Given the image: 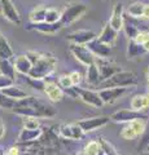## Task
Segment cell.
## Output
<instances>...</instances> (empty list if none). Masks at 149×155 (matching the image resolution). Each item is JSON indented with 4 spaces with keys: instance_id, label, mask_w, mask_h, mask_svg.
<instances>
[{
    "instance_id": "49",
    "label": "cell",
    "mask_w": 149,
    "mask_h": 155,
    "mask_svg": "<svg viewBox=\"0 0 149 155\" xmlns=\"http://www.w3.org/2000/svg\"><path fill=\"white\" fill-rule=\"evenodd\" d=\"M148 94H149V84H148Z\"/></svg>"
},
{
    "instance_id": "50",
    "label": "cell",
    "mask_w": 149,
    "mask_h": 155,
    "mask_svg": "<svg viewBox=\"0 0 149 155\" xmlns=\"http://www.w3.org/2000/svg\"><path fill=\"white\" fill-rule=\"evenodd\" d=\"M147 151H149V146H148V147H147Z\"/></svg>"
},
{
    "instance_id": "29",
    "label": "cell",
    "mask_w": 149,
    "mask_h": 155,
    "mask_svg": "<svg viewBox=\"0 0 149 155\" xmlns=\"http://www.w3.org/2000/svg\"><path fill=\"white\" fill-rule=\"evenodd\" d=\"M61 21V12L55 8H47L46 21L47 23H59Z\"/></svg>"
},
{
    "instance_id": "4",
    "label": "cell",
    "mask_w": 149,
    "mask_h": 155,
    "mask_svg": "<svg viewBox=\"0 0 149 155\" xmlns=\"http://www.w3.org/2000/svg\"><path fill=\"white\" fill-rule=\"evenodd\" d=\"M87 12V7L80 2H75L69 4L68 7H65V9L61 12V25L62 26H69L71 23H74L75 21L83 16Z\"/></svg>"
},
{
    "instance_id": "34",
    "label": "cell",
    "mask_w": 149,
    "mask_h": 155,
    "mask_svg": "<svg viewBox=\"0 0 149 155\" xmlns=\"http://www.w3.org/2000/svg\"><path fill=\"white\" fill-rule=\"evenodd\" d=\"M57 84L60 85V88L64 91V92H65V91H68V89H70V88H73V87H74V84H73V81H71V78H70L69 74L61 75V76L59 78V81H57Z\"/></svg>"
},
{
    "instance_id": "8",
    "label": "cell",
    "mask_w": 149,
    "mask_h": 155,
    "mask_svg": "<svg viewBox=\"0 0 149 155\" xmlns=\"http://www.w3.org/2000/svg\"><path fill=\"white\" fill-rule=\"evenodd\" d=\"M74 89H75L79 98L87 105L93 106V107H101V106L104 105L101 97H100V94H99V92L92 91V89L80 88V87H78V85L74 87Z\"/></svg>"
},
{
    "instance_id": "43",
    "label": "cell",
    "mask_w": 149,
    "mask_h": 155,
    "mask_svg": "<svg viewBox=\"0 0 149 155\" xmlns=\"http://www.w3.org/2000/svg\"><path fill=\"white\" fill-rule=\"evenodd\" d=\"M143 18L149 19V4H145V8H144V14H143Z\"/></svg>"
},
{
    "instance_id": "7",
    "label": "cell",
    "mask_w": 149,
    "mask_h": 155,
    "mask_svg": "<svg viewBox=\"0 0 149 155\" xmlns=\"http://www.w3.org/2000/svg\"><path fill=\"white\" fill-rule=\"evenodd\" d=\"M95 64L97 65L99 71H100V78H101V83L105 80H108L109 78H112L114 74L121 71V66L117 64L109 61L108 58H96Z\"/></svg>"
},
{
    "instance_id": "41",
    "label": "cell",
    "mask_w": 149,
    "mask_h": 155,
    "mask_svg": "<svg viewBox=\"0 0 149 155\" xmlns=\"http://www.w3.org/2000/svg\"><path fill=\"white\" fill-rule=\"evenodd\" d=\"M69 75H70V78H71V81H73L74 87L78 85V84L80 83V81H82V78H83L79 71H73V72H70Z\"/></svg>"
},
{
    "instance_id": "1",
    "label": "cell",
    "mask_w": 149,
    "mask_h": 155,
    "mask_svg": "<svg viewBox=\"0 0 149 155\" xmlns=\"http://www.w3.org/2000/svg\"><path fill=\"white\" fill-rule=\"evenodd\" d=\"M21 116H32V118H53L56 115V110L36 97L27 96L16 102V106L12 110Z\"/></svg>"
},
{
    "instance_id": "28",
    "label": "cell",
    "mask_w": 149,
    "mask_h": 155,
    "mask_svg": "<svg viewBox=\"0 0 149 155\" xmlns=\"http://www.w3.org/2000/svg\"><path fill=\"white\" fill-rule=\"evenodd\" d=\"M144 8H145V4L144 3L135 2V3H132L131 5L128 7L127 12H128L130 16L134 17V18H140V17H143V14H144Z\"/></svg>"
},
{
    "instance_id": "16",
    "label": "cell",
    "mask_w": 149,
    "mask_h": 155,
    "mask_svg": "<svg viewBox=\"0 0 149 155\" xmlns=\"http://www.w3.org/2000/svg\"><path fill=\"white\" fill-rule=\"evenodd\" d=\"M60 134L64 138L74 140L75 141V140H80L83 137L84 132L78 125V123L76 124H64V125H61V128H60Z\"/></svg>"
},
{
    "instance_id": "32",
    "label": "cell",
    "mask_w": 149,
    "mask_h": 155,
    "mask_svg": "<svg viewBox=\"0 0 149 155\" xmlns=\"http://www.w3.org/2000/svg\"><path fill=\"white\" fill-rule=\"evenodd\" d=\"M22 124L25 129H39L40 128V123L38 118H32V116H25L22 119Z\"/></svg>"
},
{
    "instance_id": "30",
    "label": "cell",
    "mask_w": 149,
    "mask_h": 155,
    "mask_svg": "<svg viewBox=\"0 0 149 155\" xmlns=\"http://www.w3.org/2000/svg\"><path fill=\"white\" fill-rule=\"evenodd\" d=\"M83 153L86 155H100L101 154V146H100L99 141H90L84 146Z\"/></svg>"
},
{
    "instance_id": "10",
    "label": "cell",
    "mask_w": 149,
    "mask_h": 155,
    "mask_svg": "<svg viewBox=\"0 0 149 155\" xmlns=\"http://www.w3.org/2000/svg\"><path fill=\"white\" fill-rule=\"evenodd\" d=\"M97 38L92 30H76L68 35V40L75 45H87L90 41Z\"/></svg>"
},
{
    "instance_id": "31",
    "label": "cell",
    "mask_w": 149,
    "mask_h": 155,
    "mask_svg": "<svg viewBox=\"0 0 149 155\" xmlns=\"http://www.w3.org/2000/svg\"><path fill=\"white\" fill-rule=\"evenodd\" d=\"M16 102L12 98H9L8 96H5L0 91V109H4V110H13L14 106H16Z\"/></svg>"
},
{
    "instance_id": "44",
    "label": "cell",
    "mask_w": 149,
    "mask_h": 155,
    "mask_svg": "<svg viewBox=\"0 0 149 155\" xmlns=\"http://www.w3.org/2000/svg\"><path fill=\"white\" fill-rule=\"evenodd\" d=\"M143 47L145 48V51H147V52L149 53V40H147L145 43H144V44H143Z\"/></svg>"
},
{
    "instance_id": "15",
    "label": "cell",
    "mask_w": 149,
    "mask_h": 155,
    "mask_svg": "<svg viewBox=\"0 0 149 155\" xmlns=\"http://www.w3.org/2000/svg\"><path fill=\"white\" fill-rule=\"evenodd\" d=\"M127 89L128 88H103L99 91V94L104 104H113L114 101L121 98Z\"/></svg>"
},
{
    "instance_id": "24",
    "label": "cell",
    "mask_w": 149,
    "mask_h": 155,
    "mask_svg": "<svg viewBox=\"0 0 149 155\" xmlns=\"http://www.w3.org/2000/svg\"><path fill=\"white\" fill-rule=\"evenodd\" d=\"M2 92H3V93L5 94V96H8L9 98H12V100H14V101H20V100L26 98V97H27L26 92L23 91L21 87H18V85H16V84H13V85H11V87H8V88L3 89Z\"/></svg>"
},
{
    "instance_id": "21",
    "label": "cell",
    "mask_w": 149,
    "mask_h": 155,
    "mask_svg": "<svg viewBox=\"0 0 149 155\" xmlns=\"http://www.w3.org/2000/svg\"><path fill=\"white\" fill-rule=\"evenodd\" d=\"M43 134V130L39 129H25L23 128L18 134V141L20 142H32L39 140Z\"/></svg>"
},
{
    "instance_id": "22",
    "label": "cell",
    "mask_w": 149,
    "mask_h": 155,
    "mask_svg": "<svg viewBox=\"0 0 149 155\" xmlns=\"http://www.w3.org/2000/svg\"><path fill=\"white\" fill-rule=\"evenodd\" d=\"M149 107V94H135L131 98V109L135 111H143Z\"/></svg>"
},
{
    "instance_id": "12",
    "label": "cell",
    "mask_w": 149,
    "mask_h": 155,
    "mask_svg": "<svg viewBox=\"0 0 149 155\" xmlns=\"http://www.w3.org/2000/svg\"><path fill=\"white\" fill-rule=\"evenodd\" d=\"M64 27L61 25V22L59 23H47V22H40V23H29L26 26L27 30H34L38 32L46 34V35H55L59 32L61 28Z\"/></svg>"
},
{
    "instance_id": "25",
    "label": "cell",
    "mask_w": 149,
    "mask_h": 155,
    "mask_svg": "<svg viewBox=\"0 0 149 155\" xmlns=\"http://www.w3.org/2000/svg\"><path fill=\"white\" fill-rule=\"evenodd\" d=\"M16 67L12 60H0V75H4L9 79L14 80L16 78Z\"/></svg>"
},
{
    "instance_id": "47",
    "label": "cell",
    "mask_w": 149,
    "mask_h": 155,
    "mask_svg": "<svg viewBox=\"0 0 149 155\" xmlns=\"http://www.w3.org/2000/svg\"><path fill=\"white\" fill-rule=\"evenodd\" d=\"M0 16H2V4H0Z\"/></svg>"
},
{
    "instance_id": "5",
    "label": "cell",
    "mask_w": 149,
    "mask_h": 155,
    "mask_svg": "<svg viewBox=\"0 0 149 155\" xmlns=\"http://www.w3.org/2000/svg\"><path fill=\"white\" fill-rule=\"evenodd\" d=\"M139 119H148V115L141 113V111H135L132 109H123V110H118L110 116V120H113L115 123H124L128 124L134 122V120H139Z\"/></svg>"
},
{
    "instance_id": "45",
    "label": "cell",
    "mask_w": 149,
    "mask_h": 155,
    "mask_svg": "<svg viewBox=\"0 0 149 155\" xmlns=\"http://www.w3.org/2000/svg\"><path fill=\"white\" fill-rule=\"evenodd\" d=\"M147 78H148V81H149V66H148V70H147Z\"/></svg>"
},
{
    "instance_id": "17",
    "label": "cell",
    "mask_w": 149,
    "mask_h": 155,
    "mask_svg": "<svg viewBox=\"0 0 149 155\" xmlns=\"http://www.w3.org/2000/svg\"><path fill=\"white\" fill-rule=\"evenodd\" d=\"M44 93L47 94V97L53 102H59L64 97V91L60 88V85L55 83V81H47L46 88H44Z\"/></svg>"
},
{
    "instance_id": "27",
    "label": "cell",
    "mask_w": 149,
    "mask_h": 155,
    "mask_svg": "<svg viewBox=\"0 0 149 155\" xmlns=\"http://www.w3.org/2000/svg\"><path fill=\"white\" fill-rule=\"evenodd\" d=\"M46 13H47V7L39 5L34 8L29 14V19H30V23H40L46 21Z\"/></svg>"
},
{
    "instance_id": "37",
    "label": "cell",
    "mask_w": 149,
    "mask_h": 155,
    "mask_svg": "<svg viewBox=\"0 0 149 155\" xmlns=\"http://www.w3.org/2000/svg\"><path fill=\"white\" fill-rule=\"evenodd\" d=\"M121 136H122L123 138H126V140H134V138L137 137L136 132L134 130V128H132L130 124H126V125L123 127L122 132H121Z\"/></svg>"
},
{
    "instance_id": "23",
    "label": "cell",
    "mask_w": 149,
    "mask_h": 155,
    "mask_svg": "<svg viewBox=\"0 0 149 155\" xmlns=\"http://www.w3.org/2000/svg\"><path fill=\"white\" fill-rule=\"evenodd\" d=\"M86 81L91 85H97L101 84V78H100V71L96 64H92L87 67V72H86Z\"/></svg>"
},
{
    "instance_id": "33",
    "label": "cell",
    "mask_w": 149,
    "mask_h": 155,
    "mask_svg": "<svg viewBox=\"0 0 149 155\" xmlns=\"http://www.w3.org/2000/svg\"><path fill=\"white\" fill-rule=\"evenodd\" d=\"M123 30H124V32H126V35L128 36L130 40H135L136 36H137V34L140 32V30H139V28L135 25H132V23H128L126 21H124Z\"/></svg>"
},
{
    "instance_id": "36",
    "label": "cell",
    "mask_w": 149,
    "mask_h": 155,
    "mask_svg": "<svg viewBox=\"0 0 149 155\" xmlns=\"http://www.w3.org/2000/svg\"><path fill=\"white\" fill-rule=\"evenodd\" d=\"M27 83L30 84L34 89H36V91H43V92H44V88H46L47 81H46L44 79H32V78H29V76H27Z\"/></svg>"
},
{
    "instance_id": "40",
    "label": "cell",
    "mask_w": 149,
    "mask_h": 155,
    "mask_svg": "<svg viewBox=\"0 0 149 155\" xmlns=\"http://www.w3.org/2000/svg\"><path fill=\"white\" fill-rule=\"evenodd\" d=\"M147 40H149V31H140L137 34V36L135 39V41L139 43V44H144Z\"/></svg>"
},
{
    "instance_id": "2",
    "label": "cell",
    "mask_w": 149,
    "mask_h": 155,
    "mask_svg": "<svg viewBox=\"0 0 149 155\" xmlns=\"http://www.w3.org/2000/svg\"><path fill=\"white\" fill-rule=\"evenodd\" d=\"M29 60L32 64V69L29 74V78L32 79H44L49 76L55 71L57 60L51 53H42V52H34L30 51L26 53Z\"/></svg>"
},
{
    "instance_id": "13",
    "label": "cell",
    "mask_w": 149,
    "mask_h": 155,
    "mask_svg": "<svg viewBox=\"0 0 149 155\" xmlns=\"http://www.w3.org/2000/svg\"><path fill=\"white\" fill-rule=\"evenodd\" d=\"M86 47H87L88 49L92 52V54L96 58H109L110 53H112V47L101 43L97 38L93 39L92 41H90Z\"/></svg>"
},
{
    "instance_id": "48",
    "label": "cell",
    "mask_w": 149,
    "mask_h": 155,
    "mask_svg": "<svg viewBox=\"0 0 149 155\" xmlns=\"http://www.w3.org/2000/svg\"><path fill=\"white\" fill-rule=\"evenodd\" d=\"M78 155H86V154H84V153H83V151H82V153H79V154H78Z\"/></svg>"
},
{
    "instance_id": "19",
    "label": "cell",
    "mask_w": 149,
    "mask_h": 155,
    "mask_svg": "<svg viewBox=\"0 0 149 155\" xmlns=\"http://www.w3.org/2000/svg\"><path fill=\"white\" fill-rule=\"evenodd\" d=\"M14 67H16L17 72L29 76V74H30V71L32 69V64L26 54H21L14 58Z\"/></svg>"
},
{
    "instance_id": "42",
    "label": "cell",
    "mask_w": 149,
    "mask_h": 155,
    "mask_svg": "<svg viewBox=\"0 0 149 155\" xmlns=\"http://www.w3.org/2000/svg\"><path fill=\"white\" fill-rule=\"evenodd\" d=\"M4 134H5V124L0 120V138H3Z\"/></svg>"
},
{
    "instance_id": "20",
    "label": "cell",
    "mask_w": 149,
    "mask_h": 155,
    "mask_svg": "<svg viewBox=\"0 0 149 155\" xmlns=\"http://www.w3.org/2000/svg\"><path fill=\"white\" fill-rule=\"evenodd\" d=\"M147 51L141 44H139L135 40H130L127 45V58L128 60H135V58L143 57L147 54Z\"/></svg>"
},
{
    "instance_id": "39",
    "label": "cell",
    "mask_w": 149,
    "mask_h": 155,
    "mask_svg": "<svg viewBox=\"0 0 149 155\" xmlns=\"http://www.w3.org/2000/svg\"><path fill=\"white\" fill-rule=\"evenodd\" d=\"M14 84V80L9 79V78L4 76V75H0V91L8 88V87H11Z\"/></svg>"
},
{
    "instance_id": "35",
    "label": "cell",
    "mask_w": 149,
    "mask_h": 155,
    "mask_svg": "<svg viewBox=\"0 0 149 155\" xmlns=\"http://www.w3.org/2000/svg\"><path fill=\"white\" fill-rule=\"evenodd\" d=\"M99 143L101 146V153H104V155H118L117 151H115V147L110 142L105 141L104 138H100Z\"/></svg>"
},
{
    "instance_id": "18",
    "label": "cell",
    "mask_w": 149,
    "mask_h": 155,
    "mask_svg": "<svg viewBox=\"0 0 149 155\" xmlns=\"http://www.w3.org/2000/svg\"><path fill=\"white\" fill-rule=\"evenodd\" d=\"M117 36H118V31L117 30H114V28L109 25V22L107 23V25L104 26L103 28V31L100 32V35L97 36V39L101 43H104V44H107V45H110L112 47L115 40H117Z\"/></svg>"
},
{
    "instance_id": "38",
    "label": "cell",
    "mask_w": 149,
    "mask_h": 155,
    "mask_svg": "<svg viewBox=\"0 0 149 155\" xmlns=\"http://www.w3.org/2000/svg\"><path fill=\"white\" fill-rule=\"evenodd\" d=\"M148 146H149V122H147V127L143 133V138L140 145H139V149H147Z\"/></svg>"
},
{
    "instance_id": "26",
    "label": "cell",
    "mask_w": 149,
    "mask_h": 155,
    "mask_svg": "<svg viewBox=\"0 0 149 155\" xmlns=\"http://www.w3.org/2000/svg\"><path fill=\"white\" fill-rule=\"evenodd\" d=\"M14 57V52L9 44L8 39L5 36L0 38V60H12Z\"/></svg>"
},
{
    "instance_id": "6",
    "label": "cell",
    "mask_w": 149,
    "mask_h": 155,
    "mask_svg": "<svg viewBox=\"0 0 149 155\" xmlns=\"http://www.w3.org/2000/svg\"><path fill=\"white\" fill-rule=\"evenodd\" d=\"M70 52L71 54L74 56V58L78 62H80L82 65L84 66H90L95 64L96 57L92 54V52L86 45H75V44H70Z\"/></svg>"
},
{
    "instance_id": "14",
    "label": "cell",
    "mask_w": 149,
    "mask_h": 155,
    "mask_svg": "<svg viewBox=\"0 0 149 155\" xmlns=\"http://www.w3.org/2000/svg\"><path fill=\"white\" fill-rule=\"evenodd\" d=\"M109 25L117 31L123 28V26H124V13H123V4L122 3H117L114 5L112 16H110V19H109Z\"/></svg>"
},
{
    "instance_id": "51",
    "label": "cell",
    "mask_w": 149,
    "mask_h": 155,
    "mask_svg": "<svg viewBox=\"0 0 149 155\" xmlns=\"http://www.w3.org/2000/svg\"><path fill=\"white\" fill-rule=\"evenodd\" d=\"M0 38H2V34H0Z\"/></svg>"
},
{
    "instance_id": "3",
    "label": "cell",
    "mask_w": 149,
    "mask_h": 155,
    "mask_svg": "<svg viewBox=\"0 0 149 155\" xmlns=\"http://www.w3.org/2000/svg\"><path fill=\"white\" fill-rule=\"evenodd\" d=\"M137 84V76L132 71H123L121 70L112 78L101 83L103 88H130Z\"/></svg>"
},
{
    "instance_id": "46",
    "label": "cell",
    "mask_w": 149,
    "mask_h": 155,
    "mask_svg": "<svg viewBox=\"0 0 149 155\" xmlns=\"http://www.w3.org/2000/svg\"><path fill=\"white\" fill-rule=\"evenodd\" d=\"M0 155H5V153H4L3 150H0Z\"/></svg>"
},
{
    "instance_id": "9",
    "label": "cell",
    "mask_w": 149,
    "mask_h": 155,
    "mask_svg": "<svg viewBox=\"0 0 149 155\" xmlns=\"http://www.w3.org/2000/svg\"><path fill=\"white\" fill-rule=\"evenodd\" d=\"M109 120H110L109 116H95V118L79 120L78 125L83 129L84 133H87V132H93L96 129L105 127L109 123Z\"/></svg>"
},
{
    "instance_id": "11",
    "label": "cell",
    "mask_w": 149,
    "mask_h": 155,
    "mask_svg": "<svg viewBox=\"0 0 149 155\" xmlns=\"http://www.w3.org/2000/svg\"><path fill=\"white\" fill-rule=\"evenodd\" d=\"M0 4H2V16L14 25H20L21 16L12 3V0H0Z\"/></svg>"
}]
</instances>
